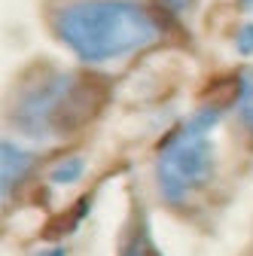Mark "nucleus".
<instances>
[{
    "label": "nucleus",
    "mask_w": 253,
    "mask_h": 256,
    "mask_svg": "<svg viewBox=\"0 0 253 256\" xmlns=\"http://www.w3.org/2000/svg\"><path fill=\"white\" fill-rule=\"evenodd\" d=\"M52 34L82 64H110L162 40L159 12L140 0H70L52 16Z\"/></svg>",
    "instance_id": "nucleus-1"
},
{
    "label": "nucleus",
    "mask_w": 253,
    "mask_h": 256,
    "mask_svg": "<svg viewBox=\"0 0 253 256\" xmlns=\"http://www.w3.org/2000/svg\"><path fill=\"white\" fill-rule=\"evenodd\" d=\"M98 110V88L64 68H34L12 92L10 122L30 140H64Z\"/></svg>",
    "instance_id": "nucleus-2"
},
{
    "label": "nucleus",
    "mask_w": 253,
    "mask_h": 256,
    "mask_svg": "<svg viewBox=\"0 0 253 256\" xmlns=\"http://www.w3.org/2000/svg\"><path fill=\"white\" fill-rule=\"evenodd\" d=\"M220 119H223V107H202L177 128H171L156 150V186L168 208L189 204L214 180V132Z\"/></svg>",
    "instance_id": "nucleus-3"
},
{
    "label": "nucleus",
    "mask_w": 253,
    "mask_h": 256,
    "mask_svg": "<svg viewBox=\"0 0 253 256\" xmlns=\"http://www.w3.org/2000/svg\"><path fill=\"white\" fill-rule=\"evenodd\" d=\"M116 256H165L159 250V244H156V238H152L150 216H146V210L140 204L132 208L128 220H125L122 238H119V253Z\"/></svg>",
    "instance_id": "nucleus-4"
},
{
    "label": "nucleus",
    "mask_w": 253,
    "mask_h": 256,
    "mask_svg": "<svg viewBox=\"0 0 253 256\" xmlns=\"http://www.w3.org/2000/svg\"><path fill=\"white\" fill-rule=\"evenodd\" d=\"M34 152L24 150L18 140L12 138H4V146H0V171H4V196L10 192L28 177V171L34 168Z\"/></svg>",
    "instance_id": "nucleus-5"
},
{
    "label": "nucleus",
    "mask_w": 253,
    "mask_h": 256,
    "mask_svg": "<svg viewBox=\"0 0 253 256\" xmlns=\"http://www.w3.org/2000/svg\"><path fill=\"white\" fill-rule=\"evenodd\" d=\"M232 107L238 122L244 125V132L253 138V68H241L235 76V88H232Z\"/></svg>",
    "instance_id": "nucleus-6"
},
{
    "label": "nucleus",
    "mask_w": 253,
    "mask_h": 256,
    "mask_svg": "<svg viewBox=\"0 0 253 256\" xmlns=\"http://www.w3.org/2000/svg\"><path fill=\"white\" fill-rule=\"evenodd\" d=\"M82 174H86V158L82 156H64L52 165L49 183L52 186H74L76 180H82Z\"/></svg>",
    "instance_id": "nucleus-7"
},
{
    "label": "nucleus",
    "mask_w": 253,
    "mask_h": 256,
    "mask_svg": "<svg viewBox=\"0 0 253 256\" xmlns=\"http://www.w3.org/2000/svg\"><path fill=\"white\" fill-rule=\"evenodd\" d=\"M235 52L238 55H244V58H250L253 55V22H244V24H238V30H235Z\"/></svg>",
    "instance_id": "nucleus-8"
},
{
    "label": "nucleus",
    "mask_w": 253,
    "mask_h": 256,
    "mask_svg": "<svg viewBox=\"0 0 253 256\" xmlns=\"http://www.w3.org/2000/svg\"><path fill=\"white\" fill-rule=\"evenodd\" d=\"M162 4H168L171 10H183V6L189 4V0H162Z\"/></svg>",
    "instance_id": "nucleus-9"
},
{
    "label": "nucleus",
    "mask_w": 253,
    "mask_h": 256,
    "mask_svg": "<svg viewBox=\"0 0 253 256\" xmlns=\"http://www.w3.org/2000/svg\"><path fill=\"white\" fill-rule=\"evenodd\" d=\"M43 256H68V250H64V247H55V250H49V253H43Z\"/></svg>",
    "instance_id": "nucleus-10"
},
{
    "label": "nucleus",
    "mask_w": 253,
    "mask_h": 256,
    "mask_svg": "<svg viewBox=\"0 0 253 256\" xmlns=\"http://www.w3.org/2000/svg\"><path fill=\"white\" fill-rule=\"evenodd\" d=\"M238 4H241V6H244L247 12H253V0H238Z\"/></svg>",
    "instance_id": "nucleus-11"
}]
</instances>
